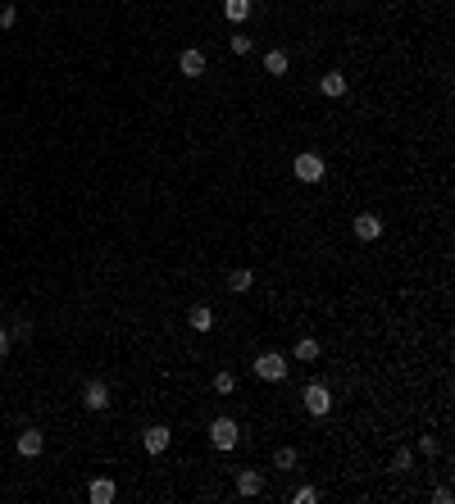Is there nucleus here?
I'll return each instance as SVG.
<instances>
[{
	"label": "nucleus",
	"instance_id": "5701e85b",
	"mask_svg": "<svg viewBox=\"0 0 455 504\" xmlns=\"http://www.w3.org/2000/svg\"><path fill=\"white\" fill-rule=\"evenodd\" d=\"M9 345H14V332H9V327H0V359L9 354Z\"/></svg>",
	"mask_w": 455,
	"mask_h": 504
},
{
	"label": "nucleus",
	"instance_id": "412c9836",
	"mask_svg": "<svg viewBox=\"0 0 455 504\" xmlns=\"http://www.w3.org/2000/svg\"><path fill=\"white\" fill-rule=\"evenodd\" d=\"M410 463H414L410 450H396V454H392V472H410Z\"/></svg>",
	"mask_w": 455,
	"mask_h": 504
},
{
	"label": "nucleus",
	"instance_id": "9b49d317",
	"mask_svg": "<svg viewBox=\"0 0 455 504\" xmlns=\"http://www.w3.org/2000/svg\"><path fill=\"white\" fill-rule=\"evenodd\" d=\"M114 496H119V491H114V482H110V477H96L91 486H86V500H91V504H110Z\"/></svg>",
	"mask_w": 455,
	"mask_h": 504
},
{
	"label": "nucleus",
	"instance_id": "7ed1b4c3",
	"mask_svg": "<svg viewBox=\"0 0 455 504\" xmlns=\"http://www.w3.org/2000/svg\"><path fill=\"white\" fill-rule=\"evenodd\" d=\"M255 373L264 377V382H283V377H287V359H283L278 350H264V354L255 359Z\"/></svg>",
	"mask_w": 455,
	"mask_h": 504
},
{
	"label": "nucleus",
	"instance_id": "f8f14e48",
	"mask_svg": "<svg viewBox=\"0 0 455 504\" xmlns=\"http://www.w3.org/2000/svg\"><path fill=\"white\" fill-rule=\"evenodd\" d=\"M264 491V472H237V496H259Z\"/></svg>",
	"mask_w": 455,
	"mask_h": 504
},
{
	"label": "nucleus",
	"instance_id": "393cba45",
	"mask_svg": "<svg viewBox=\"0 0 455 504\" xmlns=\"http://www.w3.org/2000/svg\"><path fill=\"white\" fill-rule=\"evenodd\" d=\"M14 23H18V9L5 5V14H0V27H14Z\"/></svg>",
	"mask_w": 455,
	"mask_h": 504
},
{
	"label": "nucleus",
	"instance_id": "dca6fc26",
	"mask_svg": "<svg viewBox=\"0 0 455 504\" xmlns=\"http://www.w3.org/2000/svg\"><path fill=\"white\" fill-rule=\"evenodd\" d=\"M250 9H255L250 0H224V14L232 18V23H246V18H250Z\"/></svg>",
	"mask_w": 455,
	"mask_h": 504
},
{
	"label": "nucleus",
	"instance_id": "4be33fe9",
	"mask_svg": "<svg viewBox=\"0 0 455 504\" xmlns=\"http://www.w3.org/2000/svg\"><path fill=\"white\" fill-rule=\"evenodd\" d=\"M292 500H296V504H314V500H319V491H314V486H301Z\"/></svg>",
	"mask_w": 455,
	"mask_h": 504
},
{
	"label": "nucleus",
	"instance_id": "b1692460",
	"mask_svg": "<svg viewBox=\"0 0 455 504\" xmlns=\"http://www.w3.org/2000/svg\"><path fill=\"white\" fill-rule=\"evenodd\" d=\"M419 450H423V454H437V450H442L437 436H419Z\"/></svg>",
	"mask_w": 455,
	"mask_h": 504
},
{
	"label": "nucleus",
	"instance_id": "f03ea898",
	"mask_svg": "<svg viewBox=\"0 0 455 504\" xmlns=\"http://www.w3.org/2000/svg\"><path fill=\"white\" fill-rule=\"evenodd\" d=\"M296 182H323V173H328V164H323V154H296Z\"/></svg>",
	"mask_w": 455,
	"mask_h": 504
},
{
	"label": "nucleus",
	"instance_id": "6ab92c4d",
	"mask_svg": "<svg viewBox=\"0 0 455 504\" xmlns=\"http://www.w3.org/2000/svg\"><path fill=\"white\" fill-rule=\"evenodd\" d=\"M228 51H232V55H250V37H246V32H232V37H228Z\"/></svg>",
	"mask_w": 455,
	"mask_h": 504
},
{
	"label": "nucleus",
	"instance_id": "f3484780",
	"mask_svg": "<svg viewBox=\"0 0 455 504\" xmlns=\"http://www.w3.org/2000/svg\"><path fill=\"white\" fill-rule=\"evenodd\" d=\"M296 359H301V364H314L319 359V341H314V336H301V341H296Z\"/></svg>",
	"mask_w": 455,
	"mask_h": 504
},
{
	"label": "nucleus",
	"instance_id": "4468645a",
	"mask_svg": "<svg viewBox=\"0 0 455 504\" xmlns=\"http://www.w3.org/2000/svg\"><path fill=\"white\" fill-rule=\"evenodd\" d=\"M296 463H301V454H296L292 445H278V450H274V468H278V472H292Z\"/></svg>",
	"mask_w": 455,
	"mask_h": 504
},
{
	"label": "nucleus",
	"instance_id": "6e6552de",
	"mask_svg": "<svg viewBox=\"0 0 455 504\" xmlns=\"http://www.w3.org/2000/svg\"><path fill=\"white\" fill-rule=\"evenodd\" d=\"M178 73L182 77H200V73H205V55H200L196 46H187V51L178 55Z\"/></svg>",
	"mask_w": 455,
	"mask_h": 504
},
{
	"label": "nucleus",
	"instance_id": "f257e3e1",
	"mask_svg": "<svg viewBox=\"0 0 455 504\" xmlns=\"http://www.w3.org/2000/svg\"><path fill=\"white\" fill-rule=\"evenodd\" d=\"M301 400H305V409L314 413V418H323V413L333 409V391H328L323 382H309L305 391H301Z\"/></svg>",
	"mask_w": 455,
	"mask_h": 504
},
{
	"label": "nucleus",
	"instance_id": "39448f33",
	"mask_svg": "<svg viewBox=\"0 0 455 504\" xmlns=\"http://www.w3.org/2000/svg\"><path fill=\"white\" fill-rule=\"evenodd\" d=\"M82 404H86L91 413L110 409V386H105V382H86V386H82Z\"/></svg>",
	"mask_w": 455,
	"mask_h": 504
},
{
	"label": "nucleus",
	"instance_id": "20e7f679",
	"mask_svg": "<svg viewBox=\"0 0 455 504\" xmlns=\"http://www.w3.org/2000/svg\"><path fill=\"white\" fill-rule=\"evenodd\" d=\"M237 436H241V427L232 418H214V423H210V441H214V450H232Z\"/></svg>",
	"mask_w": 455,
	"mask_h": 504
},
{
	"label": "nucleus",
	"instance_id": "a211bd4d",
	"mask_svg": "<svg viewBox=\"0 0 455 504\" xmlns=\"http://www.w3.org/2000/svg\"><path fill=\"white\" fill-rule=\"evenodd\" d=\"M264 73L283 77V73H287V55H283V51H269V55H264Z\"/></svg>",
	"mask_w": 455,
	"mask_h": 504
},
{
	"label": "nucleus",
	"instance_id": "1a4fd4ad",
	"mask_svg": "<svg viewBox=\"0 0 455 504\" xmlns=\"http://www.w3.org/2000/svg\"><path fill=\"white\" fill-rule=\"evenodd\" d=\"M378 237H383L378 214H355V241H378Z\"/></svg>",
	"mask_w": 455,
	"mask_h": 504
},
{
	"label": "nucleus",
	"instance_id": "aec40b11",
	"mask_svg": "<svg viewBox=\"0 0 455 504\" xmlns=\"http://www.w3.org/2000/svg\"><path fill=\"white\" fill-rule=\"evenodd\" d=\"M214 391L219 395H232V391H237V377H232V373H214Z\"/></svg>",
	"mask_w": 455,
	"mask_h": 504
},
{
	"label": "nucleus",
	"instance_id": "9d476101",
	"mask_svg": "<svg viewBox=\"0 0 455 504\" xmlns=\"http://www.w3.org/2000/svg\"><path fill=\"white\" fill-rule=\"evenodd\" d=\"M187 327H191V332H214V309H210V305H196V309L187 314Z\"/></svg>",
	"mask_w": 455,
	"mask_h": 504
},
{
	"label": "nucleus",
	"instance_id": "ddd939ff",
	"mask_svg": "<svg viewBox=\"0 0 455 504\" xmlns=\"http://www.w3.org/2000/svg\"><path fill=\"white\" fill-rule=\"evenodd\" d=\"M319 91H323L328 100H337V95H346V73H323V77H319Z\"/></svg>",
	"mask_w": 455,
	"mask_h": 504
},
{
	"label": "nucleus",
	"instance_id": "2eb2a0df",
	"mask_svg": "<svg viewBox=\"0 0 455 504\" xmlns=\"http://www.w3.org/2000/svg\"><path fill=\"white\" fill-rule=\"evenodd\" d=\"M228 286L237 291V296H246V291L255 286V273H250V268H232V273H228Z\"/></svg>",
	"mask_w": 455,
	"mask_h": 504
},
{
	"label": "nucleus",
	"instance_id": "423d86ee",
	"mask_svg": "<svg viewBox=\"0 0 455 504\" xmlns=\"http://www.w3.org/2000/svg\"><path fill=\"white\" fill-rule=\"evenodd\" d=\"M14 450L23 454V459H37V454L46 450V436L37 432V427H27V432H18V441H14Z\"/></svg>",
	"mask_w": 455,
	"mask_h": 504
},
{
	"label": "nucleus",
	"instance_id": "0eeeda50",
	"mask_svg": "<svg viewBox=\"0 0 455 504\" xmlns=\"http://www.w3.org/2000/svg\"><path fill=\"white\" fill-rule=\"evenodd\" d=\"M169 441H173V432L164 427V423H155V427L141 432V445H146L150 454H164V450H169Z\"/></svg>",
	"mask_w": 455,
	"mask_h": 504
}]
</instances>
